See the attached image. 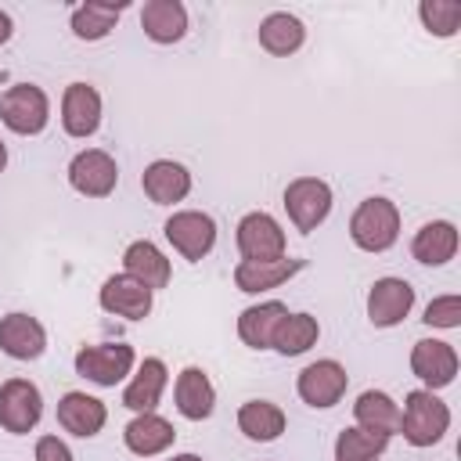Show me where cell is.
<instances>
[{"label":"cell","mask_w":461,"mask_h":461,"mask_svg":"<svg viewBox=\"0 0 461 461\" xmlns=\"http://www.w3.org/2000/svg\"><path fill=\"white\" fill-rule=\"evenodd\" d=\"M349 238L364 252H385L400 238V209L389 198H364L349 216Z\"/></svg>","instance_id":"1"},{"label":"cell","mask_w":461,"mask_h":461,"mask_svg":"<svg viewBox=\"0 0 461 461\" xmlns=\"http://www.w3.org/2000/svg\"><path fill=\"white\" fill-rule=\"evenodd\" d=\"M447 429H450V407L436 393L429 389L407 393V403L400 411V432L411 447H432L443 439Z\"/></svg>","instance_id":"2"},{"label":"cell","mask_w":461,"mask_h":461,"mask_svg":"<svg viewBox=\"0 0 461 461\" xmlns=\"http://www.w3.org/2000/svg\"><path fill=\"white\" fill-rule=\"evenodd\" d=\"M0 119L11 133H22V137H32L47 126L50 119V101L40 86L32 83H14L0 94Z\"/></svg>","instance_id":"3"},{"label":"cell","mask_w":461,"mask_h":461,"mask_svg":"<svg viewBox=\"0 0 461 461\" xmlns=\"http://www.w3.org/2000/svg\"><path fill=\"white\" fill-rule=\"evenodd\" d=\"M285 209H288V220L295 223V230L310 234L331 212V187L317 176H295L285 187Z\"/></svg>","instance_id":"4"},{"label":"cell","mask_w":461,"mask_h":461,"mask_svg":"<svg viewBox=\"0 0 461 461\" xmlns=\"http://www.w3.org/2000/svg\"><path fill=\"white\" fill-rule=\"evenodd\" d=\"M133 346L126 342H97V346H83L76 353V375L94 382V385H115L130 375L133 367Z\"/></svg>","instance_id":"5"},{"label":"cell","mask_w":461,"mask_h":461,"mask_svg":"<svg viewBox=\"0 0 461 461\" xmlns=\"http://www.w3.org/2000/svg\"><path fill=\"white\" fill-rule=\"evenodd\" d=\"M162 230H166L169 245H173L184 259H191V263L205 259V256L212 252V245H216V223H212L209 212H198V209H180V212H173Z\"/></svg>","instance_id":"6"},{"label":"cell","mask_w":461,"mask_h":461,"mask_svg":"<svg viewBox=\"0 0 461 461\" xmlns=\"http://www.w3.org/2000/svg\"><path fill=\"white\" fill-rule=\"evenodd\" d=\"M43 418V396L29 378H7L0 385V425L14 436L36 429Z\"/></svg>","instance_id":"7"},{"label":"cell","mask_w":461,"mask_h":461,"mask_svg":"<svg viewBox=\"0 0 461 461\" xmlns=\"http://www.w3.org/2000/svg\"><path fill=\"white\" fill-rule=\"evenodd\" d=\"M68 184H72L79 194H86V198H104V194H112L115 184H119V166H115V158H112L108 151L86 148V151H79V155L68 162Z\"/></svg>","instance_id":"8"},{"label":"cell","mask_w":461,"mask_h":461,"mask_svg":"<svg viewBox=\"0 0 461 461\" xmlns=\"http://www.w3.org/2000/svg\"><path fill=\"white\" fill-rule=\"evenodd\" d=\"M346 385H349V375L339 360H313L295 378V389H299L303 403H310V407H335L342 400Z\"/></svg>","instance_id":"9"},{"label":"cell","mask_w":461,"mask_h":461,"mask_svg":"<svg viewBox=\"0 0 461 461\" xmlns=\"http://www.w3.org/2000/svg\"><path fill=\"white\" fill-rule=\"evenodd\" d=\"M238 252L245 259H281L285 256V230L270 212H245L238 220Z\"/></svg>","instance_id":"10"},{"label":"cell","mask_w":461,"mask_h":461,"mask_svg":"<svg viewBox=\"0 0 461 461\" xmlns=\"http://www.w3.org/2000/svg\"><path fill=\"white\" fill-rule=\"evenodd\" d=\"M414 306V288L403 277H378L367 292V321L375 328L400 324Z\"/></svg>","instance_id":"11"},{"label":"cell","mask_w":461,"mask_h":461,"mask_svg":"<svg viewBox=\"0 0 461 461\" xmlns=\"http://www.w3.org/2000/svg\"><path fill=\"white\" fill-rule=\"evenodd\" d=\"M411 371L429 385V393H432V389H443V385H450L454 375H457V353H454L450 342L421 339V342H414V349H411Z\"/></svg>","instance_id":"12"},{"label":"cell","mask_w":461,"mask_h":461,"mask_svg":"<svg viewBox=\"0 0 461 461\" xmlns=\"http://www.w3.org/2000/svg\"><path fill=\"white\" fill-rule=\"evenodd\" d=\"M61 126L68 137H90L101 126V94L90 83H68L61 94Z\"/></svg>","instance_id":"13"},{"label":"cell","mask_w":461,"mask_h":461,"mask_svg":"<svg viewBox=\"0 0 461 461\" xmlns=\"http://www.w3.org/2000/svg\"><path fill=\"white\" fill-rule=\"evenodd\" d=\"M101 310L126 317V321H144L151 313V288H144L140 281H133L130 274H112L101 285Z\"/></svg>","instance_id":"14"},{"label":"cell","mask_w":461,"mask_h":461,"mask_svg":"<svg viewBox=\"0 0 461 461\" xmlns=\"http://www.w3.org/2000/svg\"><path fill=\"white\" fill-rule=\"evenodd\" d=\"M0 349L14 360H36L47 349V331L29 313H7L0 317Z\"/></svg>","instance_id":"15"},{"label":"cell","mask_w":461,"mask_h":461,"mask_svg":"<svg viewBox=\"0 0 461 461\" xmlns=\"http://www.w3.org/2000/svg\"><path fill=\"white\" fill-rule=\"evenodd\" d=\"M108 421V411L97 396H86V393H65L58 400V425L79 439H90L104 429Z\"/></svg>","instance_id":"16"},{"label":"cell","mask_w":461,"mask_h":461,"mask_svg":"<svg viewBox=\"0 0 461 461\" xmlns=\"http://www.w3.org/2000/svg\"><path fill=\"white\" fill-rule=\"evenodd\" d=\"M140 187L144 194L155 202V205H173V202H184L187 191H191V173L187 166L173 162V158H158L144 169L140 176Z\"/></svg>","instance_id":"17"},{"label":"cell","mask_w":461,"mask_h":461,"mask_svg":"<svg viewBox=\"0 0 461 461\" xmlns=\"http://www.w3.org/2000/svg\"><path fill=\"white\" fill-rule=\"evenodd\" d=\"M303 270V259H241L234 267V285L249 295H259V292H270L277 285H285L288 277H295Z\"/></svg>","instance_id":"18"},{"label":"cell","mask_w":461,"mask_h":461,"mask_svg":"<svg viewBox=\"0 0 461 461\" xmlns=\"http://www.w3.org/2000/svg\"><path fill=\"white\" fill-rule=\"evenodd\" d=\"M173 396H176V411L191 421H202L212 414L216 407V389L209 382V375L202 367H184L176 375V385H173Z\"/></svg>","instance_id":"19"},{"label":"cell","mask_w":461,"mask_h":461,"mask_svg":"<svg viewBox=\"0 0 461 461\" xmlns=\"http://www.w3.org/2000/svg\"><path fill=\"white\" fill-rule=\"evenodd\" d=\"M140 29L155 43H176L187 32V7L180 0H148L140 7Z\"/></svg>","instance_id":"20"},{"label":"cell","mask_w":461,"mask_h":461,"mask_svg":"<svg viewBox=\"0 0 461 461\" xmlns=\"http://www.w3.org/2000/svg\"><path fill=\"white\" fill-rule=\"evenodd\" d=\"M288 317V306L270 299V303H256L249 310H241L238 317V335L245 346L252 349H270L274 346V331L281 328V321Z\"/></svg>","instance_id":"21"},{"label":"cell","mask_w":461,"mask_h":461,"mask_svg":"<svg viewBox=\"0 0 461 461\" xmlns=\"http://www.w3.org/2000/svg\"><path fill=\"white\" fill-rule=\"evenodd\" d=\"M122 439H126V447H130L137 457H155V454H162V450L173 447L176 429H173L166 418H158L155 411H148V414H137V418L122 429Z\"/></svg>","instance_id":"22"},{"label":"cell","mask_w":461,"mask_h":461,"mask_svg":"<svg viewBox=\"0 0 461 461\" xmlns=\"http://www.w3.org/2000/svg\"><path fill=\"white\" fill-rule=\"evenodd\" d=\"M122 267H126V274L133 277V281H140L144 288H166L169 285V259L162 256V249L158 245H151L148 238L144 241H133V245H126V252H122Z\"/></svg>","instance_id":"23"},{"label":"cell","mask_w":461,"mask_h":461,"mask_svg":"<svg viewBox=\"0 0 461 461\" xmlns=\"http://www.w3.org/2000/svg\"><path fill=\"white\" fill-rule=\"evenodd\" d=\"M166 378H169L166 364H162L158 357H148V360L137 367L133 382L126 385V393H122V407H130V411H137V414L155 411V407H158V400H162Z\"/></svg>","instance_id":"24"},{"label":"cell","mask_w":461,"mask_h":461,"mask_svg":"<svg viewBox=\"0 0 461 461\" xmlns=\"http://www.w3.org/2000/svg\"><path fill=\"white\" fill-rule=\"evenodd\" d=\"M411 252H414V259L425 263V267H443V263L454 259V252H457V227H454L450 220H432V223H425V227L414 234Z\"/></svg>","instance_id":"25"},{"label":"cell","mask_w":461,"mask_h":461,"mask_svg":"<svg viewBox=\"0 0 461 461\" xmlns=\"http://www.w3.org/2000/svg\"><path fill=\"white\" fill-rule=\"evenodd\" d=\"M353 418H357L360 429L378 432V436H393V432H400V407H396L393 396L382 393V389H367V393H360L357 403H353Z\"/></svg>","instance_id":"26"},{"label":"cell","mask_w":461,"mask_h":461,"mask_svg":"<svg viewBox=\"0 0 461 461\" xmlns=\"http://www.w3.org/2000/svg\"><path fill=\"white\" fill-rule=\"evenodd\" d=\"M303 40H306V29H303V22H299L295 14H288V11H274V14H267V18L259 22V47L270 50V54H277V58L295 54V50L303 47Z\"/></svg>","instance_id":"27"},{"label":"cell","mask_w":461,"mask_h":461,"mask_svg":"<svg viewBox=\"0 0 461 461\" xmlns=\"http://www.w3.org/2000/svg\"><path fill=\"white\" fill-rule=\"evenodd\" d=\"M238 429L256 443H270L285 432V411L270 400H249L238 411Z\"/></svg>","instance_id":"28"},{"label":"cell","mask_w":461,"mask_h":461,"mask_svg":"<svg viewBox=\"0 0 461 461\" xmlns=\"http://www.w3.org/2000/svg\"><path fill=\"white\" fill-rule=\"evenodd\" d=\"M122 11H126V4L86 0V4H79V7L72 11V32H76L79 40H104V36L115 29V22H119Z\"/></svg>","instance_id":"29"},{"label":"cell","mask_w":461,"mask_h":461,"mask_svg":"<svg viewBox=\"0 0 461 461\" xmlns=\"http://www.w3.org/2000/svg\"><path fill=\"white\" fill-rule=\"evenodd\" d=\"M317 335H321L317 317H310V313H288L281 321V328L274 331V346L270 349H277L281 357H299V353H306L317 342Z\"/></svg>","instance_id":"30"},{"label":"cell","mask_w":461,"mask_h":461,"mask_svg":"<svg viewBox=\"0 0 461 461\" xmlns=\"http://www.w3.org/2000/svg\"><path fill=\"white\" fill-rule=\"evenodd\" d=\"M389 447V436L367 432L360 425L342 429L335 439V461H378V454Z\"/></svg>","instance_id":"31"},{"label":"cell","mask_w":461,"mask_h":461,"mask_svg":"<svg viewBox=\"0 0 461 461\" xmlns=\"http://www.w3.org/2000/svg\"><path fill=\"white\" fill-rule=\"evenodd\" d=\"M418 18L432 36H454L461 29V4L457 0H421Z\"/></svg>","instance_id":"32"},{"label":"cell","mask_w":461,"mask_h":461,"mask_svg":"<svg viewBox=\"0 0 461 461\" xmlns=\"http://www.w3.org/2000/svg\"><path fill=\"white\" fill-rule=\"evenodd\" d=\"M425 324H432V328H457L461 324V299L457 295H439V299H432L429 306H425V317H421Z\"/></svg>","instance_id":"33"},{"label":"cell","mask_w":461,"mask_h":461,"mask_svg":"<svg viewBox=\"0 0 461 461\" xmlns=\"http://www.w3.org/2000/svg\"><path fill=\"white\" fill-rule=\"evenodd\" d=\"M36 461H76V457L58 436H40L36 439Z\"/></svg>","instance_id":"34"},{"label":"cell","mask_w":461,"mask_h":461,"mask_svg":"<svg viewBox=\"0 0 461 461\" xmlns=\"http://www.w3.org/2000/svg\"><path fill=\"white\" fill-rule=\"evenodd\" d=\"M11 29H14V25H11V14H7V11H0V43H7V40H11Z\"/></svg>","instance_id":"35"},{"label":"cell","mask_w":461,"mask_h":461,"mask_svg":"<svg viewBox=\"0 0 461 461\" xmlns=\"http://www.w3.org/2000/svg\"><path fill=\"white\" fill-rule=\"evenodd\" d=\"M169 461H202L198 454H176V457H169Z\"/></svg>","instance_id":"36"},{"label":"cell","mask_w":461,"mask_h":461,"mask_svg":"<svg viewBox=\"0 0 461 461\" xmlns=\"http://www.w3.org/2000/svg\"><path fill=\"white\" fill-rule=\"evenodd\" d=\"M4 166H7V148H4V140H0V173H4Z\"/></svg>","instance_id":"37"}]
</instances>
